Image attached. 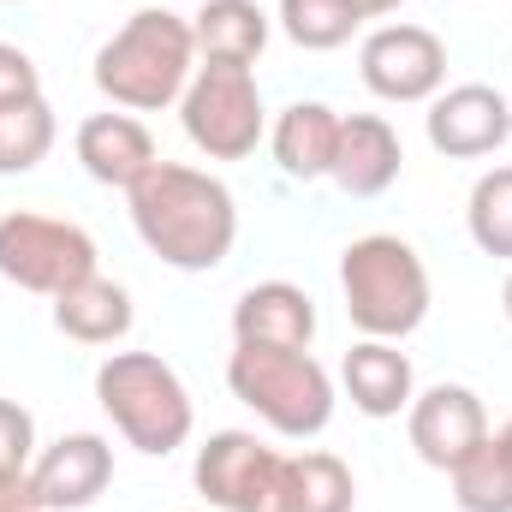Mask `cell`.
<instances>
[{"mask_svg": "<svg viewBox=\"0 0 512 512\" xmlns=\"http://www.w3.org/2000/svg\"><path fill=\"white\" fill-rule=\"evenodd\" d=\"M54 108H48V96H30V102H12V108H0V179H12V173H30L36 161H48V149H54Z\"/></svg>", "mask_w": 512, "mask_h": 512, "instance_id": "7402d4cb", "label": "cell"}, {"mask_svg": "<svg viewBox=\"0 0 512 512\" xmlns=\"http://www.w3.org/2000/svg\"><path fill=\"white\" fill-rule=\"evenodd\" d=\"M501 310H507V322H512V274H507V286H501Z\"/></svg>", "mask_w": 512, "mask_h": 512, "instance_id": "f1b7e54d", "label": "cell"}, {"mask_svg": "<svg viewBox=\"0 0 512 512\" xmlns=\"http://www.w3.org/2000/svg\"><path fill=\"white\" fill-rule=\"evenodd\" d=\"M405 429H411V447H417L423 465L453 471V465L489 435V411H483V399H477L465 382H435V387H423V393L411 399Z\"/></svg>", "mask_w": 512, "mask_h": 512, "instance_id": "8fae6325", "label": "cell"}, {"mask_svg": "<svg viewBox=\"0 0 512 512\" xmlns=\"http://www.w3.org/2000/svg\"><path fill=\"white\" fill-rule=\"evenodd\" d=\"M90 274H96V239L78 221L36 215V209L0 215V280H12L18 292L60 298Z\"/></svg>", "mask_w": 512, "mask_h": 512, "instance_id": "52a82bcc", "label": "cell"}, {"mask_svg": "<svg viewBox=\"0 0 512 512\" xmlns=\"http://www.w3.org/2000/svg\"><path fill=\"white\" fill-rule=\"evenodd\" d=\"M447 477H453L459 512H512V453L495 429H489Z\"/></svg>", "mask_w": 512, "mask_h": 512, "instance_id": "44dd1931", "label": "cell"}, {"mask_svg": "<svg viewBox=\"0 0 512 512\" xmlns=\"http://www.w3.org/2000/svg\"><path fill=\"white\" fill-rule=\"evenodd\" d=\"M30 483L42 495V512H84L114 483V447L102 435H90V429L84 435H60L54 447L36 453Z\"/></svg>", "mask_w": 512, "mask_h": 512, "instance_id": "7c38bea8", "label": "cell"}, {"mask_svg": "<svg viewBox=\"0 0 512 512\" xmlns=\"http://www.w3.org/2000/svg\"><path fill=\"white\" fill-rule=\"evenodd\" d=\"M399 167H405V149H399V131L382 114H340V143H334L328 179L346 197H382L399 179Z\"/></svg>", "mask_w": 512, "mask_h": 512, "instance_id": "5bb4252c", "label": "cell"}, {"mask_svg": "<svg viewBox=\"0 0 512 512\" xmlns=\"http://www.w3.org/2000/svg\"><path fill=\"white\" fill-rule=\"evenodd\" d=\"M334 143H340V114L328 102H292L280 108V120L268 126V149L280 161L286 179H328L334 167Z\"/></svg>", "mask_w": 512, "mask_h": 512, "instance_id": "e0dca14e", "label": "cell"}, {"mask_svg": "<svg viewBox=\"0 0 512 512\" xmlns=\"http://www.w3.org/2000/svg\"><path fill=\"white\" fill-rule=\"evenodd\" d=\"M54 328L78 346H114L131 334V292L108 274H90L54 298Z\"/></svg>", "mask_w": 512, "mask_h": 512, "instance_id": "ac0fdd59", "label": "cell"}, {"mask_svg": "<svg viewBox=\"0 0 512 512\" xmlns=\"http://www.w3.org/2000/svg\"><path fill=\"white\" fill-rule=\"evenodd\" d=\"M423 131H429V149L447 161L495 155L512 137V96H501L495 84H453L429 102Z\"/></svg>", "mask_w": 512, "mask_h": 512, "instance_id": "30bf717a", "label": "cell"}, {"mask_svg": "<svg viewBox=\"0 0 512 512\" xmlns=\"http://www.w3.org/2000/svg\"><path fill=\"white\" fill-rule=\"evenodd\" d=\"M0 512H42V495H36L30 471H6L0 477Z\"/></svg>", "mask_w": 512, "mask_h": 512, "instance_id": "4316f807", "label": "cell"}, {"mask_svg": "<svg viewBox=\"0 0 512 512\" xmlns=\"http://www.w3.org/2000/svg\"><path fill=\"white\" fill-rule=\"evenodd\" d=\"M501 441H507V453H512V423H507V429H501Z\"/></svg>", "mask_w": 512, "mask_h": 512, "instance_id": "f546056e", "label": "cell"}, {"mask_svg": "<svg viewBox=\"0 0 512 512\" xmlns=\"http://www.w3.org/2000/svg\"><path fill=\"white\" fill-rule=\"evenodd\" d=\"M465 227H471V245L483 256L512 262V167H489V173L471 185Z\"/></svg>", "mask_w": 512, "mask_h": 512, "instance_id": "cb8c5ba5", "label": "cell"}, {"mask_svg": "<svg viewBox=\"0 0 512 512\" xmlns=\"http://www.w3.org/2000/svg\"><path fill=\"white\" fill-rule=\"evenodd\" d=\"M340 382H346V399L376 423L411 411V399H417V376H411V358L399 352V340H358L340 364Z\"/></svg>", "mask_w": 512, "mask_h": 512, "instance_id": "2e32d148", "label": "cell"}, {"mask_svg": "<svg viewBox=\"0 0 512 512\" xmlns=\"http://www.w3.org/2000/svg\"><path fill=\"white\" fill-rule=\"evenodd\" d=\"M78 161L96 185H114V191H131L161 155H155V137L143 120L131 114H90L78 126Z\"/></svg>", "mask_w": 512, "mask_h": 512, "instance_id": "9a60e30c", "label": "cell"}, {"mask_svg": "<svg viewBox=\"0 0 512 512\" xmlns=\"http://www.w3.org/2000/svg\"><path fill=\"white\" fill-rule=\"evenodd\" d=\"M179 126L209 161H245L256 143L268 137V108L256 90L251 66H221L203 60L179 96Z\"/></svg>", "mask_w": 512, "mask_h": 512, "instance_id": "8992f818", "label": "cell"}, {"mask_svg": "<svg viewBox=\"0 0 512 512\" xmlns=\"http://www.w3.org/2000/svg\"><path fill=\"white\" fill-rule=\"evenodd\" d=\"M268 12L256 0H203L197 18H191V36H197V54L203 60H221V66H256L262 48H268Z\"/></svg>", "mask_w": 512, "mask_h": 512, "instance_id": "ffe728a7", "label": "cell"}, {"mask_svg": "<svg viewBox=\"0 0 512 512\" xmlns=\"http://www.w3.org/2000/svg\"><path fill=\"white\" fill-rule=\"evenodd\" d=\"M352 6H358L364 18H387V12H399L405 0H352Z\"/></svg>", "mask_w": 512, "mask_h": 512, "instance_id": "83f0119b", "label": "cell"}, {"mask_svg": "<svg viewBox=\"0 0 512 512\" xmlns=\"http://www.w3.org/2000/svg\"><path fill=\"white\" fill-rule=\"evenodd\" d=\"M340 292L364 340H405L429 316V268L393 233H364L340 251Z\"/></svg>", "mask_w": 512, "mask_h": 512, "instance_id": "3957f363", "label": "cell"}, {"mask_svg": "<svg viewBox=\"0 0 512 512\" xmlns=\"http://www.w3.org/2000/svg\"><path fill=\"white\" fill-rule=\"evenodd\" d=\"M96 399H102L108 423L120 429V441L149 453V459L179 453L197 429V411H191V393L179 382V370L155 352H114L96 370Z\"/></svg>", "mask_w": 512, "mask_h": 512, "instance_id": "277c9868", "label": "cell"}, {"mask_svg": "<svg viewBox=\"0 0 512 512\" xmlns=\"http://www.w3.org/2000/svg\"><path fill=\"white\" fill-rule=\"evenodd\" d=\"M280 465L286 453H274L251 429H221L197 447L191 483L209 501V512H274V489H280Z\"/></svg>", "mask_w": 512, "mask_h": 512, "instance_id": "ba28073f", "label": "cell"}, {"mask_svg": "<svg viewBox=\"0 0 512 512\" xmlns=\"http://www.w3.org/2000/svg\"><path fill=\"white\" fill-rule=\"evenodd\" d=\"M30 96H42V72H36V60H30L24 48L0 42V108L30 102Z\"/></svg>", "mask_w": 512, "mask_h": 512, "instance_id": "484cf974", "label": "cell"}, {"mask_svg": "<svg viewBox=\"0 0 512 512\" xmlns=\"http://www.w3.org/2000/svg\"><path fill=\"white\" fill-rule=\"evenodd\" d=\"M358 72L382 102H435L447 84V42L423 24H382L364 36Z\"/></svg>", "mask_w": 512, "mask_h": 512, "instance_id": "9c48e42d", "label": "cell"}, {"mask_svg": "<svg viewBox=\"0 0 512 512\" xmlns=\"http://www.w3.org/2000/svg\"><path fill=\"white\" fill-rule=\"evenodd\" d=\"M280 30L304 48V54H328V48H346L364 24V12L352 0H280Z\"/></svg>", "mask_w": 512, "mask_h": 512, "instance_id": "603a6c76", "label": "cell"}, {"mask_svg": "<svg viewBox=\"0 0 512 512\" xmlns=\"http://www.w3.org/2000/svg\"><path fill=\"white\" fill-rule=\"evenodd\" d=\"M358 507V483L352 465L340 453H292L280 465V489H274V512H352Z\"/></svg>", "mask_w": 512, "mask_h": 512, "instance_id": "d6986e66", "label": "cell"}, {"mask_svg": "<svg viewBox=\"0 0 512 512\" xmlns=\"http://www.w3.org/2000/svg\"><path fill=\"white\" fill-rule=\"evenodd\" d=\"M227 387L239 405H251L256 417L286 435V441H310L334 423V376L310 358V352H286V346H239L227 358Z\"/></svg>", "mask_w": 512, "mask_h": 512, "instance_id": "5b68a950", "label": "cell"}, {"mask_svg": "<svg viewBox=\"0 0 512 512\" xmlns=\"http://www.w3.org/2000/svg\"><path fill=\"white\" fill-rule=\"evenodd\" d=\"M126 197L137 239L179 274H209L239 245V203H233L227 179H215L203 167L161 155Z\"/></svg>", "mask_w": 512, "mask_h": 512, "instance_id": "6da1fadb", "label": "cell"}, {"mask_svg": "<svg viewBox=\"0 0 512 512\" xmlns=\"http://www.w3.org/2000/svg\"><path fill=\"white\" fill-rule=\"evenodd\" d=\"M197 72V36H191V18L167 12V6H143L131 12L126 24L102 42L96 54V90L131 108V114H161L185 96Z\"/></svg>", "mask_w": 512, "mask_h": 512, "instance_id": "7a4b0ae2", "label": "cell"}, {"mask_svg": "<svg viewBox=\"0 0 512 512\" xmlns=\"http://www.w3.org/2000/svg\"><path fill=\"white\" fill-rule=\"evenodd\" d=\"M36 465V417L18 399H0V477Z\"/></svg>", "mask_w": 512, "mask_h": 512, "instance_id": "d4e9b609", "label": "cell"}, {"mask_svg": "<svg viewBox=\"0 0 512 512\" xmlns=\"http://www.w3.org/2000/svg\"><path fill=\"white\" fill-rule=\"evenodd\" d=\"M233 340L239 346H286V352H310L316 340V304L304 286L292 280H256L233 304Z\"/></svg>", "mask_w": 512, "mask_h": 512, "instance_id": "4fadbf2b", "label": "cell"}]
</instances>
